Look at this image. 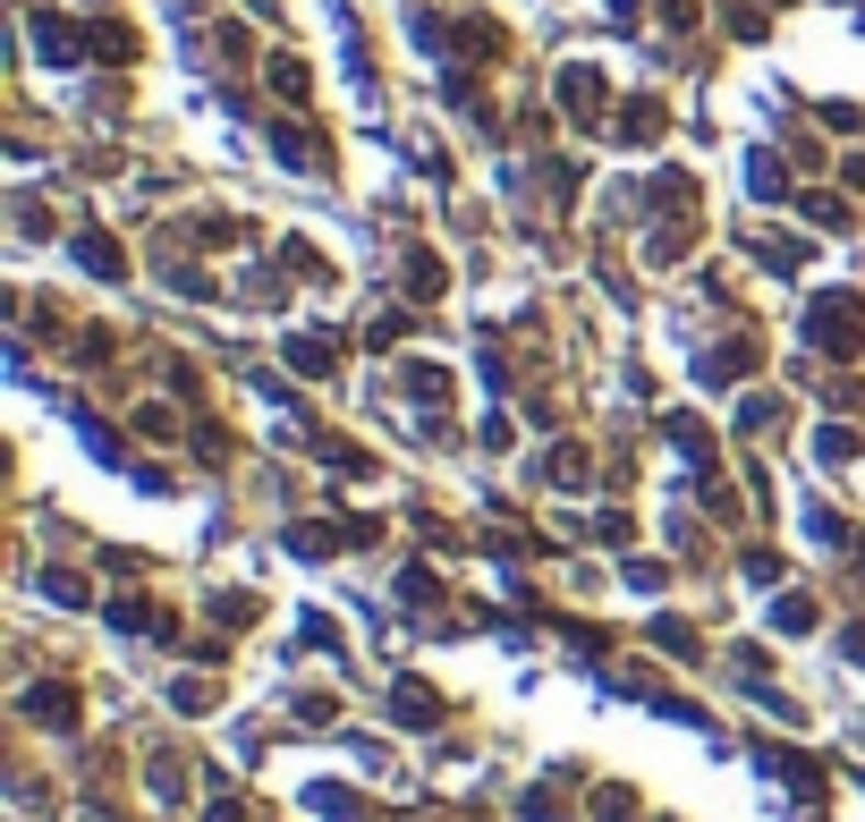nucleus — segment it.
<instances>
[{"label":"nucleus","instance_id":"1","mask_svg":"<svg viewBox=\"0 0 865 822\" xmlns=\"http://www.w3.org/2000/svg\"><path fill=\"white\" fill-rule=\"evenodd\" d=\"M806 331H815L832 356H857V306H849V297H823V306L806 315Z\"/></svg>","mask_w":865,"mask_h":822},{"label":"nucleus","instance_id":"2","mask_svg":"<svg viewBox=\"0 0 865 822\" xmlns=\"http://www.w3.org/2000/svg\"><path fill=\"white\" fill-rule=\"evenodd\" d=\"M288 365H297V374H331V340H297Z\"/></svg>","mask_w":865,"mask_h":822}]
</instances>
